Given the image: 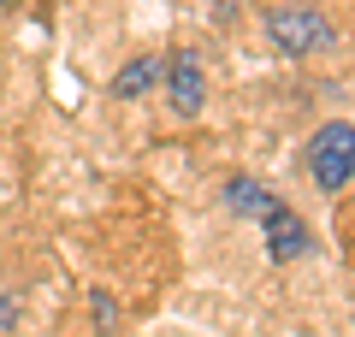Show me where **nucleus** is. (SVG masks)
<instances>
[{"instance_id":"nucleus-1","label":"nucleus","mask_w":355,"mask_h":337,"mask_svg":"<svg viewBox=\"0 0 355 337\" xmlns=\"http://www.w3.org/2000/svg\"><path fill=\"white\" fill-rule=\"evenodd\" d=\"M266 36H272V48L279 53H326L338 48V24H331L320 6H308V0H291V6H272L266 12Z\"/></svg>"},{"instance_id":"nucleus-2","label":"nucleus","mask_w":355,"mask_h":337,"mask_svg":"<svg viewBox=\"0 0 355 337\" xmlns=\"http://www.w3.org/2000/svg\"><path fill=\"white\" fill-rule=\"evenodd\" d=\"M308 172H314V184L326 189V196H338L355 178V125H343V119L320 125L314 142H308Z\"/></svg>"},{"instance_id":"nucleus-3","label":"nucleus","mask_w":355,"mask_h":337,"mask_svg":"<svg viewBox=\"0 0 355 337\" xmlns=\"http://www.w3.org/2000/svg\"><path fill=\"white\" fill-rule=\"evenodd\" d=\"M166 95H172V107L184 112V119H196L207 101V71H202V53L196 48H178L172 60H166Z\"/></svg>"},{"instance_id":"nucleus-4","label":"nucleus","mask_w":355,"mask_h":337,"mask_svg":"<svg viewBox=\"0 0 355 337\" xmlns=\"http://www.w3.org/2000/svg\"><path fill=\"white\" fill-rule=\"evenodd\" d=\"M261 237H266V254H272L279 266H284V261H302V254H308V225L296 219L284 201L261 219Z\"/></svg>"},{"instance_id":"nucleus-5","label":"nucleus","mask_w":355,"mask_h":337,"mask_svg":"<svg viewBox=\"0 0 355 337\" xmlns=\"http://www.w3.org/2000/svg\"><path fill=\"white\" fill-rule=\"evenodd\" d=\"M160 77H166V60H160V53H142V60H130L125 71L113 77V95L119 101H137V95H148Z\"/></svg>"},{"instance_id":"nucleus-6","label":"nucleus","mask_w":355,"mask_h":337,"mask_svg":"<svg viewBox=\"0 0 355 337\" xmlns=\"http://www.w3.org/2000/svg\"><path fill=\"white\" fill-rule=\"evenodd\" d=\"M225 207L243 213V219H266V213L279 207V196H272V189H261L254 178H231V184H225Z\"/></svg>"},{"instance_id":"nucleus-7","label":"nucleus","mask_w":355,"mask_h":337,"mask_svg":"<svg viewBox=\"0 0 355 337\" xmlns=\"http://www.w3.org/2000/svg\"><path fill=\"white\" fill-rule=\"evenodd\" d=\"M95 325H101V331H113V302H107V296H95Z\"/></svg>"},{"instance_id":"nucleus-8","label":"nucleus","mask_w":355,"mask_h":337,"mask_svg":"<svg viewBox=\"0 0 355 337\" xmlns=\"http://www.w3.org/2000/svg\"><path fill=\"white\" fill-rule=\"evenodd\" d=\"M0 6H18V0H0Z\"/></svg>"}]
</instances>
